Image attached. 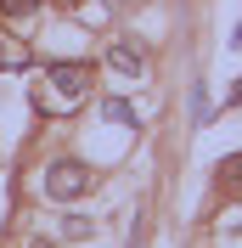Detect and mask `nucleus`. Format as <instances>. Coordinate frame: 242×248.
I'll list each match as a JSON object with an SVG mask.
<instances>
[{"label":"nucleus","instance_id":"nucleus-1","mask_svg":"<svg viewBox=\"0 0 242 248\" xmlns=\"http://www.w3.org/2000/svg\"><path fill=\"white\" fill-rule=\"evenodd\" d=\"M91 186H96V175H91V164H79V158H57L45 170V198H57V203L85 198Z\"/></svg>","mask_w":242,"mask_h":248},{"label":"nucleus","instance_id":"nucleus-2","mask_svg":"<svg viewBox=\"0 0 242 248\" xmlns=\"http://www.w3.org/2000/svg\"><path fill=\"white\" fill-rule=\"evenodd\" d=\"M45 79H51V91H62V102H79L91 91V62H51Z\"/></svg>","mask_w":242,"mask_h":248},{"label":"nucleus","instance_id":"nucleus-3","mask_svg":"<svg viewBox=\"0 0 242 248\" xmlns=\"http://www.w3.org/2000/svg\"><path fill=\"white\" fill-rule=\"evenodd\" d=\"M107 62H113L119 74H141V68H147V57L136 51V40H119V46L107 51Z\"/></svg>","mask_w":242,"mask_h":248},{"label":"nucleus","instance_id":"nucleus-4","mask_svg":"<svg viewBox=\"0 0 242 248\" xmlns=\"http://www.w3.org/2000/svg\"><path fill=\"white\" fill-rule=\"evenodd\" d=\"M0 68H6V74H12V68H29V46H17V40L0 34Z\"/></svg>","mask_w":242,"mask_h":248},{"label":"nucleus","instance_id":"nucleus-5","mask_svg":"<svg viewBox=\"0 0 242 248\" xmlns=\"http://www.w3.org/2000/svg\"><path fill=\"white\" fill-rule=\"evenodd\" d=\"M102 119H113V124H130V130H136V108H130V102H119V96H107V102H102Z\"/></svg>","mask_w":242,"mask_h":248},{"label":"nucleus","instance_id":"nucleus-6","mask_svg":"<svg viewBox=\"0 0 242 248\" xmlns=\"http://www.w3.org/2000/svg\"><path fill=\"white\" fill-rule=\"evenodd\" d=\"M62 237H74V243L91 237V220H85V215H68V220H62Z\"/></svg>","mask_w":242,"mask_h":248},{"label":"nucleus","instance_id":"nucleus-7","mask_svg":"<svg viewBox=\"0 0 242 248\" xmlns=\"http://www.w3.org/2000/svg\"><path fill=\"white\" fill-rule=\"evenodd\" d=\"M34 6H40V0H0V12H6V17H29Z\"/></svg>","mask_w":242,"mask_h":248},{"label":"nucleus","instance_id":"nucleus-8","mask_svg":"<svg viewBox=\"0 0 242 248\" xmlns=\"http://www.w3.org/2000/svg\"><path fill=\"white\" fill-rule=\"evenodd\" d=\"M34 248H51V243H34Z\"/></svg>","mask_w":242,"mask_h":248}]
</instances>
